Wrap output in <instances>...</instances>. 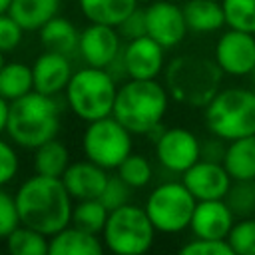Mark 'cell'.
<instances>
[{
  "label": "cell",
  "mask_w": 255,
  "mask_h": 255,
  "mask_svg": "<svg viewBox=\"0 0 255 255\" xmlns=\"http://www.w3.org/2000/svg\"><path fill=\"white\" fill-rule=\"evenodd\" d=\"M253 185H255V181H253Z\"/></svg>",
  "instance_id": "cell-45"
},
{
  "label": "cell",
  "mask_w": 255,
  "mask_h": 255,
  "mask_svg": "<svg viewBox=\"0 0 255 255\" xmlns=\"http://www.w3.org/2000/svg\"><path fill=\"white\" fill-rule=\"evenodd\" d=\"M153 151L157 163L173 173L181 175L201 157V139L187 128H161L153 137Z\"/></svg>",
  "instance_id": "cell-10"
},
{
  "label": "cell",
  "mask_w": 255,
  "mask_h": 255,
  "mask_svg": "<svg viewBox=\"0 0 255 255\" xmlns=\"http://www.w3.org/2000/svg\"><path fill=\"white\" fill-rule=\"evenodd\" d=\"M62 0H12L8 14L24 28V32L40 30L48 20L58 16Z\"/></svg>",
  "instance_id": "cell-22"
},
{
  "label": "cell",
  "mask_w": 255,
  "mask_h": 255,
  "mask_svg": "<svg viewBox=\"0 0 255 255\" xmlns=\"http://www.w3.org/2000/svg\"><path fill=\"white\" fill-rule=\"evenodd\" d=\"M169 92L159 80L128 78L118 86L112 116L133 135L155 137L163 128Z\"/></svg>",
  "instance_id": "cell-2"
},
{
  "label": "cell",
  "mask_w": 255,
  "mask_h": 255,
  "mask_svg": "<svg viewBox=\"0 0 255 255\" xmlns=\"http://www.w3.org/2000/svg\"><path fill=\"white\" fill-rule=\"evenodd\" d=\"M38 32H40V44L46 50L60 52V54H66V56H72V54L78 52L80 30L68 18L54 16Z\"/></svg>",
  "instance_id": "cell-23"
},
{
  "label": "cell",
  "mask_w": 255,
  "mask_h": 255,
  "mask_svg": "<svg viewBox=\"0 0 255 255\" xmlns=\"http://www.w3.org/2000/svg\"><path fill=\"white\" fill-rule=\"evenodd\" d=\"M137 2H143V4H149V2H153V0H137Z\"/></svg>",
  "instance_id": "cell-44"
},
{
  "label": "cell",
  "mask_w": 255,
  "mask_h": 255,
  "mask_svg": "<svg viewBox=\"0 0 255 255\" xmlns=\"http://www.w3.org/2000/svg\"><path fill=\"white\" fill-rule=\"evenodd\" d=\"M84 157L104 169H116L133 151V133L128 131L114 116L86 124L82 133Z\"/></svg>",
  "instance_id": "cell-9"
},
{
  "label": "cell",
  "mask_w": 255,
  "mask_h": 255,
  "mask_svg": "<svg viewBox=\"0 0 255 255\" xmlns=\"http://www.w3.org/2000/svg\"><path fill=\"white\" fill-rule=\"evenodd\" d=\"M14 199L22 225H28L48 237L70 225L74 199L64 187L62 177L34 173L24 179Z\"/></svg>",
  "instance_id": "cell-1"
},
{
  "label": "cell",
  "mask_w": 255,
  "mask_h": 255,
  "mask_svg": "<svg viewBox=\"0 0 255 255\" xmlns=\"http://www.w3.org/2000/svg\"><path fill=\"white\" fill-rule=\"evenodd\" d=\"M10 4H12V0H0V14H4V12H8V8H10Z\"/></svg>",
  "instance_id": "cell-41"
},
{
  "label": "cell",
  "mask_w": 255,
  "mask_h": 255,
  "mask_svg": "<svg viewBox=\"0 0 255 255\" xmlns=\"http://www.w3.org/2000/svg\"><path fill=\"white\" fill-rule=\"evenodd\" d=\"M120 36L126 40H133L139 36H145V10L141 6H137L120 26H118Z\"/></svg>",
  "instance_id": "cell-38"
},
{
  "label": "cell",
  "mask_w": 255,
  "mask_h": 255,
  "mask_svg": "<svg viewBox=\"0 0 255 255\" xmlns=\"http://www.w3.org/2000/svg\"><path fill=\"white\" fill-rule=\"evenodd\" d=\"M221 163L233 181H255V133L227 141Z\"/></svg>",
  "instance_id": "cell-20"
},
{
  "label": "cell",
  "mask_w": 255,
  "mask_h": 255,
  "mask_svg": "<svg viewBox=\"0 0 255 255\" xmlns=\"http://www.w3.org/2000/svg\"><path fill=\"white\" fill-rule=\"evenodd\" d=\"M247 78H249V82H251V86L255 88V66H253V70H251V74H249Z\"/></svg>",
  "instance_id": "cell-42"
},
{
  "label": "cell",
  "mask_w": 255,
  "mask_h": 255,
  "mask_svg": "<svg viewBox=\"0 0 255 255\" xmlns=\"http://www.w3.org/2000/svg\"><path fill=\"white\" fill-rule=\"evenodd\" d=\"M116 173L133 189H143L153 179V165L143 153L131 151L118 167Z\"/></svg>",
  "instance_id": "cell-29"
},
{
  "label": "cell",
  "mask_w": 255,
  "mask_h": 255,
  "mask_svg": "<svg viewBox=\"0 0 255 255\" xmlns=\"http://www.w3.org/2000/svg\"><path fill=\"white\" fill-rule=\"evenodd\" d=\"M223 72L213 58L181 54L171 58L163 68V84L169 98L177 104L203 110L221 90Z\"/></svg>",
  "instance_id": "cell-3"
},
{
  "label": "cell",
  "mask_w": 255,
  "mask_h": 255,
  "mask_svg": "<svg viewBox=\"0 0 255 255\" xmlns=\"http://www.w3.org/2000/svg\"><path fill=\"white\" fill-rule=\"evenodd\" d=\"M110 211L108 207L100 201V197L96 199H80L74 203L72 207V219L70 223L84 229V231H90V233H96L100 235L104 225H106V219H108Z\"/></svg>",
  "instance_id": "cell-27"
},
{
  "label": "cell",
  "mask_w": 255,
  "mask_h": 255,
  "mask_svg": "<svg viewBox=\"0 0 255 255\" xmlns=\"http://www.w3.org/2000/svg\"><path fill=\"white\" fill-rule=\"evenodd\" d=\"M225 147H227V141L211 133L207 139H201V159H209V161H223Z\"/></svg>",
  "instance_id": "cell-39"
},
{
  "label": "cell",
  "mask_w": 255,
  "mask_h": 255,
  "mask_svg": "<svg viewBox=\"0 0 255 255\" xmlns=\"http://www.w3.org/2000/svg\"><path fill=\"white\" fill-rule=\"evenodd\" d=\"M223 199L237 219L255 215V185H253V181H233Z\"/></svg>",
  "instance_id": "cell-31"
},
{
  "label": "cell",
  "mask_w": 255,
  "mask_h": 255,
  "mask_svg": "<svg viewBox=\"0 0 255 255\" xmlns=\"http://www.w3.org/2000/svg\"><path fill=\"white\" fill-rule=\"evenodd\" d=\"M155 233L145 209L135 203H126L110 211L100 235L108 251L116 255H139L151 249Z\"/></svg>",
  "instance_id": "cell-7"
},
{
  "label": "cell",
  "mask_w": 255,
  "mask_h": 255,
  "mask_svg": "<svg viewBox=\"0 0 255 255\" xmlns=\"http://www.w3.org/2000/svg\"><path fill=\"white\" fill-rule=\"evenodd\" d=\"M122 62L128 78L133 80H157L165 68V48L153 38L139 36L126 40L122 46Z\"/></svg>",
  "instance_id": "cell-13"
},
{
  "label": "cell",
  "mask_w": 255,
  "mask_h": 255,
  "mask_svg": "<svg viewBox=\"0 0 255 255\" xmlns=\"http://www.w3.org/2000/svg\"><path fill=\"white\" fill-rule=\"evenodd\" d=\"M225 26L255 34V0H221Z\"/></svg>",
  "instance_id": "cell-30"
},
{
  "label": "cell",
  "mask_w": 255,
  "mask_h": 255,
  "mask_svg": "<svg viewBox=\"0 0 255 255\" xmlns=\"http://www.w3.org/2000/svg\"><path fill=\"white\" fill-rule=\"evenodd\" d=\"M145 34L165 50L179 46L187 36L183 8L171 0H153L145 4Z\"/></svg>",
  "instance_id": "cell-12"
},
{
  "label": "cell",
  "mask_w": 255,
  "mask_h": 255,
  "mask_svg": "<svg viewBox=\"0 0 255 255\" xmlns=\"http://www.w3.org/2000/svg\"><path fill=\"white\" fill-rule=\"evenodd\" d=\"M108 177V169L100 167L90 159H80L70 161V165L62 173V183L74 201L96 199L102 195Z\"/></svg>",
  "instance_id": "cell-18"
},
{
  "label": "cell",
  "mask_w": 255,
  "mask_h": 255,
  "mask_svg": "<svg viewBox=\"0 0 255 255\" xmlns=\"http://www.w3.org/2000/svg\"><path fill=\"white\" fill-rule=\"evenodd\" d=\"M24 36V28L8 14H0V52H12L20 46Z\"/></svg>",
  "instance_id": "cell-36"
},
{
  "label": "cell",
  "mask_w": 255,
  "mask_h": 255,
  "mask_svg": "<svg viewBox=\"0 0 255 255\" xmlns=\"http://www.w3.org/2000/svg\"><path fill=\"white\" fill-rule=\"evenodd\" d=\"M48 239H50L48 235L20 223L6 237V249L12 255H46L48 253Z\"/></svg>",
  "instance_id": "cell-28"
},
{
  "label": "cell",
  "mask_w": 255,
  "mask_h": 255,
  "mask_svg": "<svg viewBox=\"0 0 255 255\" xmlns=\"http://www.w3.org/2000/svg\"><path fill=\"white\" fill-rule=\"evenodd\" d=\"M181 8L187 30L193 34H213L225 26L221 0H187Z\"/></svg>",
  "instance_id": "cell-21"
},
{
  "label": "cell",
  "mask_w": 255,
  "mask_h": 255,
  "mask_svg": "<svg viewBox=\"0 0 255 255\" xmlns=\"http://www.w3.org/2000/svg\"><path fill=\"white\" fill-rule=\"evenodd\" d=\"M203 124L209 133L231 141L255 133V88L221 86L203 108Z\"/></svg>",
  "instance_id": "cell-5"
},
{
  "label": "cell",
  "mask_w": 255,
  "mask_h": 255,
  "mask_svg": "<svg viewBox=\"0 0 255 255\" xmlns=\"http://www.w3.org/2000/svg\"><path fill=\"white\" fill-rule=\"evenodd\" d=\"M118 86V80L106 68L84 66L72 74L64 98L70 112L88 124L112 116Z\"/></svg>",
  "instance_id": "cell-6"
},
{
  "label": "cell",
  "mask_w": 255,
  "mask_h": 255,
  "mask_svg": "<svg viewBox=\"0 0 255 255\" xmlns=\"http://www.w3.org/2000/svg\"><path fill=\"white\" fill-rule=\"evenodd\" d=\"M124 38L120 36L116 26L90 22L84 30H80L78 54L86 66L108 68L122 52Z\"/></svg>",
  "instance_id": "cell-14"
},
{
  "label": "cell",
  "mask_w": 255,
  "mask_h": 255,
  "mask_svg": "<svg viewBox=\"0 0 255 255\" xmlns=\"http://www.w3.org/2000/svg\"><path fill=\"white\" fill-rule=\"evenodd\" d=\"M104 241L100 235L84 231L76 225H66L48 239L50 255H102Z\"/></svg>",
  "instance_id": "cell-19"
},
{
  "label": "cell",
  "mask_w": 255,
  "mask_h": 255,
  "mask_svg": "<svg viewBox=\"0 0 255 255\" xmlns=\"http://www.w3.org/2000/svg\"><path fill=\"white\" fill-rule=\"evenodd\" d=\"M20 225V215L14 195L0 187V239H6Z\"/></svg>",
  "instance_id": "cell-35"
},
{
  "label": "cell",
  "mask_w": 255,
  "mask_h": 255,
  "mask_svg": "<svg viewBox=\"0 0 255 255\" xmlns=\"http://www.w3.org/2000/svg\"><path fill=\"white\" fill-rule=\"evenodd\" d=\"M18 167H20V161H18L16 149L8 141L0 139V187H4L16 177Z\"/></svg>",
  "instance_id": "cell-37"
},
{
  "label": "cell",
  "mask_w": 255,
  "mask_h": 255,
  "mask_svg": "<svg viewBox=\"0 0 255 255\" xmlns=\"http://www.w3.org/2000/svg\"><path fill=\"white\" fill-rule=\"evenodd\" d=\"M8 108H10V102L6 98L0 96V133L6 131V124H8Z\"/></svg>",
  "instance_id": "cell-40"
},
{
  "label": "cell",
  "mask_w": 255,
  "mask_h": 255,
  "mask_svg": "<svg viewBox=\"0 0 255 255\" xmlns=\"http://www.w3.org/2000/svg\"><path fill=\"white\" fill-rule=\"evenodd\" d=\"M34 173L40 175H50V177H62L66 167L70 165V151L64 141L58 137L44 141L34 149Z\"/></svg>",
  "instance_id": "cell-25"
},
{
  "label": "cell",
  "mask_w": 255,
  "mask_h": 255,
  "mask_svg": "<svg viewBox=\"0 0 255 255\" xmlns=\"http://www.w3.org/2000/svg\"><path fill=\"white\" fill-rule=\"evenodd\" d=\"M181 255H233L231 245L227 239H205L193 237L179 247Z\"/></svg>",
  "instance_id": "cell-34"
},
{
  "label": "cell",
  "mask_w": 255,
  "mask_h": 255,
  "mask_svg": "<svg viewBox=\"0 0 255 255\" xmlns=\"http://www.w3.org/2000/svg\"><path fill=\"white\" fill-rule=\"evenodd\" d=\"M235 215L225 203V199H201L195 203L189 229L193 237H205V239H227Z\"/></svg>",
  "instance_id": "cell-16"
},
{
  "label": "cell",
  "mask_w": 255,
  "mask_h": 255,
  "mask_svg": "<svg viewBox=\"0 0 255 255\" xmlns=\"http://www.w3.org/2000/svg\"><path fill=\"white\" fill-rule=\"evenodd\" d=\"M32 90H34L32 66L22 62H8V64L4 62L0 70V96L12 102Z\"/></svg>",
  "instance_id": "cell-26"
},
{
  "label": "cell",
  "mask_w": 255,
  "mask_h": 255,
  "mask_svg": "<svg viewBox=\"0 0 255 255\" xmlns=\"http://www.w3.org/2000/svg\"><path fill=\"white\" fill-rule=\"evenodd\" d=\"M227 243L231 245L233 253L239 255H255V215L235 219Z\"/></svg>",
  "instance_id": "cell-32"
},
{
  "label": "cell",
  "mask_w": 255,
  "mask_h": 255,
  "mask_svg": "<svg viewBox=\"0 0 255 255\" xmlns=\"http://www.w3.org/2000/svg\"><path fill=\"white\" fill-rule=\"evenodd\" d=\"M181 181L197 201L223 199L233 183L221 161H209L201 157L181 173Z\"/></svg>",
  "instance_id": "cell-15"
},
{
  "label": "cell",
  "mask_w": 255,
  "mask_h": 255,
  "mask_svg": "<svg viewBox=\"0 0 255 255\" xmlns=\"http://www.w3.org/2000/svg\"><path fill=\"white\" fill-rule=\"evenodd\" d=\"M2 66H4V52H0V70H2Z\"/></svg>",
  "instance_id": "cell-43"
},
{
  "label": "cell",
  "mask_w": 255,
  "mask_h": 255,
  "mask_svg": "<svg viewBox=\"0 0 255 255\" xmlns=\"http://www.w3.org/2000/svg\"><path fill=\"white\" fill-rule=\"evenodd\" d=\"M72 62L70 56L46 50L32 64V80L34 90L46 96H58L66 90L72 78Z\"/></svg>",
  "instance_id": "cell-17"
},
{
  "label": "cell",
  "mask_w": 255,
  "mask_h": 255,
  "mask_svg": "<svg viewBox=\"0 0 255 255\" xmlns=\"http://www.w3.org/2000/svg\"><path fill=\"white\" fill-rule=\"evenodd\" d=\"M131 199H133V187H129L118 173L110 175L106 181V187L100 195V201L108 207V211L118 209L126 203H131Z\"/></svg>",
  "instance_id": "cell-33"
},
{
  "label": "cell",
  "mask_w": 255,
  "mask_h": 255,
  "mask_svg": "<svg viewBox=\"0 0 255 255\" xmlns=\"http://www.w3.org/2000/svg\"><path fill=\"white\" fill-rule=\"evenodd\" d=\"M213 60L225 76L247 78L255 66V34L227 28L213 46Z\"/></svg>",
  "instance_id": "cell-11"
},
{
  "label": "cell",
  "mask_w": 255,
  "mask_h": 255,
  "mask_svg": "<svg viewBox=\"0 0 255 255\" xmlns=\"http://www.w3.org/2000/svg\"><path fill=\"white\" fill-rule=\"evenodd\" d=\"M195 203L197 199L183 185V181L167 179L147 193L143 209L157 233L177 235L189 229Z\"/></svg>",
  "instance_id": "cell-8"
},
{
  "label": "cell",
  "mask_w": 255,
  "mask_h": 255,
  "mask_svg": "<svg viewBox=\"0 0 255 255\" xmlns=\"http://www.w3.org/2000/svg\"><path fill=\"white\" fill-rule=\"evenodd\" d=\"M80 12L88 22L120 26L137 6V0H78Z\"/></svg>",
  "instance_id": "cell-24"
},
{
  "label": "cell",
  "mask_w": 255,
  "mask_h": 255,
  "mask_svg": "<svg viewBox=\"0 0 255 255\" xmlns=\"http://www.w3.org/2000/svg\"><path fill=\"white\" fill-rule=\"evenodd\" d=\"M60 126L62 108L56 96L32 90L10 102L6 131L8 137L24 149H36L44 141L58 137Z\"/></svg>",
  "instance_id": "cell-4"
}]
</instances>
